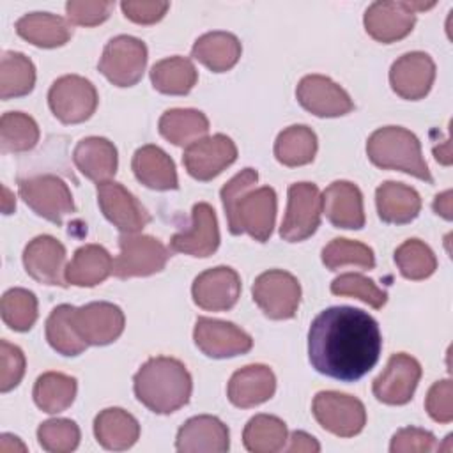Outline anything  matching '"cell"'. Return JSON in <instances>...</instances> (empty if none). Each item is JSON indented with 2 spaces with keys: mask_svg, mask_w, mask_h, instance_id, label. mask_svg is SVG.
I'll return each mask as SVG.
<instances>
[{
  "mask_svg": "<svg viewBox=\"0 0 453 453\" xmlns=\"http://www.w3.org/2000/svg\"><path fill=\"white\" fill-rule=\"evenodd\" d=\"M147 65V46L133 35H117L110 39L99 58V71L117 87L136 85Z\"/></svg>",
  "mask_w": 453,
  "mask_h": 453,
  "instance_id": "52a82bcc",
  "label": "cell"
},
{
  "mask_svg": "<svg viewBox=\"0 0 453 453\" xmlns=\"http://www.w3.org/2000/svg\"><path fill=\"white\" fill-rule=\"evenodd\" d=\"M276 391V377L265 365H248L228 380V400L241 409H250L267 402Z\"/></svg>",
  "mask_w": 453,
  "mask_h": 453,
  "instance_id": "d4e9b609",
  "label": "cell"
},
{
  "mask_svg": "<svg viewBox=\"0 0 453 453\" xmlns=\"http://www.w3.org/2000/svg\"><path fill=\"white\" fill-rule=\"evenodd\" d=\"M322 264L329 271H338L343 265H356L359 269H373V250L359 241L336 237L322 250Z\"/></svg>",
  "mask_w": 453,
  "mask_h": 453,
  "instance_id": "7bdbcfd3",
  "label": "cell"
},
{
  "mask_svg": "<svg viewBox=\"0 0 453 453\" xmlns=\"http://www.w3.org/2000/svg\"><path fill=\"white\" fill-rule=\"evenodd\" d=\"M287 196L288 202L280 235L288 242H299L317 232L322 216V196L313 182L290 184Z\"/></svg>",
  "mask_w": 453,
  "mask_h": 453,
  "instance_id": "7c38bea8",
  "label": "cell"
},
{
  "mask_svg": "<svg viewBox=\"0 0 453 453\" xmlns=\"http://www.w3.org/2000/svg\"><path fill=\"white\" fill-rule=\"evenodd\" d=\"M97 203L104 218L122 234H136L150 221L147 209L120 182H99Z\"/></svg>",
  "mask_w": 453,
  "mask_h": 453,
  "instance_id": "2e32d148",
  "label": "cell"
},
{
  "mask_svg": "<svg viewBox=\"0 0 453 453\" xmlns=\"http://www.w3.org/2000/svg\"><path fill=\"white\" fill-rule=\"evenodd\" d=\"M434 211L442 216L444 219H451V191H444L435 196L434 200Z\"/></svg>",
  "mask_w": 453,
  "mask_h": 453,
  "instance_id": "f5cc1de1",
  "label": "cell"
},
{
  "mask_svg": "<svg viewBox=\"0 0 453 453\" xmlns=\"http://www.w3.org/2000/svg\"><path fill=\"white\" fill-rule=\"evenodd\" d=\"M175 448L184 453H225L230 448L228 426L209 414L189 418L177 432Z\"/></svg>",
  "mask_w": 453,
  "mask_h": 453,
  "instance_id": "603a6c76",
  "label": "cell"
},
{
  "mask_svg": "<svg viewBox=\"0 0 453 453\" xmlns=\"http://www.w3.org/2000/svg\"><path fill=\"white\" fill-rule=\"evenodd\" d=\"M421 379V365L416 357L398 352L393 354L373 380V396L386 405H405L412 400L418 382Z\"/></svg>",
  "mask_w": 453,
  "mask_h": 453,
  "instance_id": "4fadbf2b",
  "label": "cell"
},
{
  "mask_svg": "<svg viewBox=\"0 0 453 453\" xmlns=\"http://www.w3.org/2000/svg\"><path fill=\"white\" fill-rule=\"evenodd\" d=\"M366 154L382 170H400L425 182L434 180L418 136L405 127L386 126L373 131L366 142Z\"/></svg>",
  "mask_w": 453,
  "mask_h": 453,
  "instance_id": "277c9868",
  "label": "cell"
},
{
  "mask_svg": "<svg viewBox=\"0 0 453 453\" xmlns=\"http://www.w3.org/2000/svg\"><path fill=\"white\" fill-rule=\"evenodd\" d=\"M80 426L73 419L55 418L39 425L37 441L50 453H69L80 444Z\"/></svg>",
  "mask_w": 453,
  "mask_h": 453,
  "instance_id": "ee69618b",
  "label": "cell"
},
{
  "mask_svg": "<svg viewBox=\"0 0 453 453\" xmlns=\"http://www.w3.org/2000/svg\"><path fill=\"white\" fill-rule=\"evenodd\" d=\"M299 104L317 117H342L354 110L350 96L331 78L306 74L296 88Z\"/></svg>",
  "mask_w": 453,
  "mask_h": 453,
  "instance_id": "e0dca14e",
  "label": "cell"
},
{
  "mask_svg": "<svg viewBox=\"0 0 453 453\" xmlns=\"http://www.w3.org/2000/svg\"><path fill=\"white\" fill-rule=\"evenodd\" d=\"M25 375L23 350L7 340H0V391L14 389Z\"/></svg>",
  "mask_w": 453,
  "mask_h": 453,
  "instance_id": "bcb514c9",
  "label": "cell"
},
{
  "mask_svg": "<svg viewBox=\"0 0 453 453\" xmlns=\"http://www.w3.org/2000/svg\"><path fill=\"white\" fill-rule=\"evenodd\" d=\"M435 4L423 2H396L379 0L365 11V28L368 35L382 44H389L407 37L416 23L418 11L434 7Z\"/></svg>",
  "mask_w": 453,
  "mask_h": 453,
  "instance_id": "8992f818",
  "label": "cell"
},
{
  "mask_svg": "<svg viewBox=\"0 0 453 453\" xmlns=\"http://www.w3.org/2000/svg\"><path fill=\"white\" fill-rule=\"evenodd\" d=\"M241 53V41L234 34L223 30L200 35L191 48V57L212 73L230 71L239 62Z\"/></svg>",
  "mask_w": 453,
  "mask_h": 453,
  "instance_id": "4dcf8cb0",
  "label": "cell"
},
{
  "mask_svg": "<svg viewBox=\"0 0 453 453\" xmlns=\"http://www.w3.org/2000/svg\"><path fill=\"white\" fill-rule=\"evenodd\" d=\"M382 334L377 320L354 306H331L320 311L308 331V359L331 379L354 382L379 361Z\"/></svg>",
  "mask_w": 453,
  "mask_h": 453,
  "instance_id": "6da1fadb",
  "label": "cell"
},
{
  "mask_svg": "<svg viewBox=\"0 0 453 453\" xmlns=\"http://www.w3.org/2000/svg\"><path fill=\"white\" fill-rule=\"evenodd\" d=\"M290 444H288V451L290 453H317L320 449V444L315 441V437H311L310 434L303 432V430H296L290 434Z\"/></svg>",
  "mask_w": 453,
  "mask_h": 453,
  "instance_id": "816d5d0a",
  "label": "cell"
},
{
  "mask_svg": "<svg viewBox=\"0 0 453 453\" xmlns=\"http://www.w3.org/2000/svg\"><path fill=\"white\" fill-rule=\"evenodd\" d=\"M97 90L92 81L78 74L57 78L48 92L50 110L62 124L88 120L97 108Z\"/></svg>",
  "mask_w": 453,
  "mask_h": 453,
  "instance_id": "ba28073f",
  "label": "cell"
},
{
  "mask_svg": "<svg viewBox=\"0 0 453 453\" xmlns=\"http://www.w3.org/2000/svg\"><path fill=\"white\" fill-rule=\"evenodd\" d=\"M134 395L140 403L156 414H170L189 402L193 380L186 366L166 356L145 361L133 379Z\"/></svg>",
  "mask_w": 453,
  "mask_h": 453,
  "instance_id": "3957f363",
  "label": "cell"
},
{
  "mask_svg": "<svg viewBox=\"0 0 453 453\" xmlns=\"http://www.w3.org/2000/svg\"><path fill=\"white\" fill-rule=\"evenodd\" d=\"M113 273L110 253L99 244H85L78 248L65 265V281L76 287H96Z\"/></svg>",
  "mask_w": 453,
  "mask_h": 453,
  "instance_id": "1f68e13d",
  "label": "cell"
},
{
  "mask_svg": "<svg viewBox=\"0 0 453 453\" xmlns=\"http://www.w3.org/2000/svg\"><path fill=\"white\" fill-rule=\"evenodd\" d=\"M375 203L379 218L384 223L405 225L418 218L421 211L419 193L402 182L386 180L375 191Z\"/></svg>",
  "mask_w": 453,
  "mask_h": 453,
  "instance_id": "83f0119b",
  "label": "cell"
},
{
  "mask_svg": "<svg viewBox=\"0 0 453 453\" xmlns=\"http://www.w3.org/2000/svg\"><path fill=\"white\" fill-rule=\"evenodd\" d=\"M46 340L62 356H78L88 345L74 326V306L58 304L46 319Z\"/></svg>",
  "mask_w": 453,
  "mask_h": 453,
  "instance_id": "f35d334b",
  "label": "cell"
},
{
  "mask_svg": "<svg viewBox=\"0 0 453 453\" xmlns=\"http://www.w3.org/2000/svg\"><path fill=\"white\" fill-rule=\"evenodd\" d=\"M287 439L288 435H287L285 421L271 414L253 416L242 430L244 448L251 453L281 451L285 448Z\"/></svg>",
  "mask_w": 453,
  "mask_h": 453,
  "instance_id": "8d00e7d4",
  "label": "cell"
},
{
  "mask_svg": "<svg viewBox=\"0 0 453 453\" xmlns=\"http://www.w3.org/2000/svg\"><path fill=\"white\" fill-rule=\"evenodd\" d=\"M113 2L104 0H69L65 12L71 23L81 27H96L110 18Z\"/></svg>",
  "mask_w": 453,
  "mask_h": 453,
  "instance_id": "7dc6e473",
  "label": "cell"
},
{
  "mask_svg": "<svg viewBox=\"0 0 453 453\" xmlns=\"http://www.w3.org/2000/svg\"><path fill=\"white\" fill-rule=\"evenodd\" d=\"M331 292L334 296L356 297L375 310H380L388 303V292L379 288L373 280L359 273H345L334 278L331 283Z\"/></svg>",
  "mask_w": 453,
  "mask_h": 453,
  "instance_id": "f6af8a7d",
  "label": "cell"
},
{
  "mask_svg": "<svg viewBox=\"0 0 453 453\" xmlns=\"http://www.w3.org/2000/svg\"><path fill=\"white\" fill-rule=\"evenodd\" d=\"M395 264L407 280H425L437 269V258L428 244L419 239H407L395 250Z\"/></svg>",
  "mask_w": 453,
  "mask_h": 453,
  "instance_id": "60d3db41",
  "label": "cell"
},
{
  "mask_svg": "<svg viewBox=\"0 0 453 453\" xmlns=\"http://www.w3.org/2000/svg\"><path fill=\"white\" fill-rule=\"evenodd\" d=\"M437 448L435 435L425 428L405 426L400 428L389 444L391 453H428Z\"/></svg>",
  "mask_w": 453,
  "mask_h": 453,
  "instance_id": "c3c4849f",
  "label": "cell"
},
{
  "mask_svg": "<svg viewBox=\"0 0 453 453\" xmlns=\"http://www.w3.org/2000/svg\"><path fill=\"white\" fill-rule=\"evenodd\" d=\"M253 301L273 320L292 319L301 303V285L297 278L281 269H269L255 278Z\"/></svg>",
  "mask_w": 453,
  "mask_h": 453,
  "instance_id": "30bf717a",
  "label": "cell"
},
{
  "mask_svg": "<svg viewBox=\"0 0 453 453\" xmlns=\"http://www.w3.org/2000/svg\"><path fill=\"white\" fill-rule=\"evenodd\" d=\"M258 173L244 168L221 188V203L234 235L248 234L258 242H265L276 221V191L271 186L253 189Z\"/></svg>",
  "mask_w": 453,
  "mask_h": 453,
  "instance_id": "7a4b0ae2",
  "label": "cell"
},
{
  "mask_svg": "<svg viewBox=\"0 0 453 453\" xmlns=\"http://www.w3.org/2000/svg\"><path fill=\"white\" fill-rule=\"evenodd\" d=\"M193 340L195 345L202 350V354L214 359L241 356L250 352L253 347L251 336L239 326L209 317L196 319Z\"/></svg>",
  "mask_w": 453,
  "mask_h": 453,
  "instance_id": "5bb4252c",
  "label": "cell"
},
{
  "mask_svg": "<svg viewBox=\"0 0 453 453\" xmlns=\"http://www.w3.org/2000/svg\"><path fill=\"white\" fill-rule=\"evenodd\" d=\"M193 301L207 311H226L235 306L241 296V278L226 265L200 273L191 287Z\"/></svg>",
  "mask_w": 453,
  "mask_h": 453,
  "instance_id": "ffe728a7",
  "label": "cell"
},
{
  "mask_svg": "<svg viewBox=\"0 0 453 453\" xmlns=\"http://www.w3.org/2000/svg\"><path fill=\"white\" fill-rule=\"evenodd\" d=\"M124 311L108 301H94L74 308V326L87 345L113 343L124 331Z\"/></svg>",
  "mask_w": 453,
  "mask_h": 453,
  "instance_id": "ac0fdd59",
  "label": "cell"
},
{
  "mask_svg": "<svg viewBox=\"0 0 453 453\" xmlns=\"http://www.w3.org/2000/svg\"><path fill=\"white\" fill-rule=\"evenodd\" d=\"M435 80V64L425 51H409L398 57L389 69V83L396 96L409 101L423 99Z\"/></svg>",
  "mask_w": 453,
  "mask_h": 453,
  "instance_id": "d6986e66",
  "label": "cell"
},
{
  "mask_svg": "<svg viewBox=\"0 0 453 453\" xmlns=\"http://www.w3.org/2000/svg\"><path fill=\"white\" fill-rule=\"evenodd\" d=\"M119 248L120 253L113 260V274L120 280L156 274L165 269L172 257L159 239L143 234H122Z\"/></svg>",
  "mask_w": 453,
  "mask_h": 453,
  "instance_id": "5b68a950",
  "label": "cell"
},
{
  "mask_svg": "<svg viewBox=\"0 0 453 453\" xmlns=\"http://www.w3.org/2000/svg\"><path fill=\"white\" fill-rule=\"evenodd\" d=\"M311 412L324 430L338 437H354L366 425V409L363 402L340 391L317 393Z\"/></svg>",
  "mask_w": 453,
  "mask_h": 453,
  "instance_id": "8fae6325",
  "label": "cell"
},
{
  "mask_svg": "<svg viewBox=\"0 0 453 453\" xmlns=\"http://www.w3.org/2000/svg\"><path fill=\"white\" fill-rule=\"evenodd\" d=\"M76 168L94 182H106L117 173L119 156L115 145L103 136H87L73 150Z\"/></svg>",
  "mask_w": 453,
  "mask_h": 453,
  "instance_id": "4316f807",
  "label": "cell"
},
{
  "mask_svg": "<svg viewBox=\"0 0 453 453\" xmlns=\"http://www.w3.org/2000/svg\"><path fill=\"white\" fill-rule=\"evenodd\" d=\"M425 409L428 416L437 423L453 421V386L449 379L432 384L425 398Z\"/></svg>",
  "mask_w": 453,
  "mask_h": 453,
  "instance_id": "681fc988",
  "label": "cell"
},
{
  "mask_svg": "<svg viewBox=\"0 0 453 453\" xmlns=\"http://www.w3.org/2000/svg\"><path fill=\"white\" fill-rule=\"evenodd\" d=\"M35 85V65L19 51H4L0 58V97L4 101L32 92Z\"/></svg>",
  "mask_w": 453,
  "mask_h": 453,
  "instance_id": "74e56055",
  "label": "cell"
},
{
  "mask_svg": "<svg viewBox=\"0 0 453 453\" xmlns=\"http://www.w3.org/2000/svg\"><path fill=\"white\" fill-rule=\"evenodd\" d=\"M122 7V12L127 19H131L133 23H138V25H152L156 21H159L170 4L168 2H159V0H124L120 4Z\"/></svg>",
  "mask_w": 453,
  "mask_h": 453,
  "instance_id": "f907efd6",
  "label": "cell"
},
{
  "mask_svg": "<svg viewBox=\"0 0 453 453\" xmlns=\"http://www.w3.org/2000/svg\"><path fill=\"white\" fill-rule=\"evenodd\" d=\"M39 142L37 122L23 111H5L0 119V150L27 152Z\"/></svg>",
  "mask_w": 453,
  "mask_h": 453,
  "instance_id": "ab89813d",
  "label": "cell"
},
{
  "mask_svg": "<svg viewBox=\"0 0 453 453\" xmlns=\"http://www.w3.org/2000/svg\"><path fill=\"white\" fill-rule=\"evenodd\" d=\"M157 129L170 143L188 147L207 134L209 119L195 108H172L159 117Z\"/></svg>",
  "mask_w": 453,
  "mask_h": 453,
  "instance_id": "d6a6232c",
  "label": "cell"
},
{
  "mask_svg": "<svg viewBox=\"0 0 453 453\" xmlns=\"http://www.w3.org/2000/svg\"><path fill=\"white\" fill-rule=\"evenodd\" d=\"M237 159V147L226 134H212L188 145L182 163L188 173L196 180H211L218 177Z\"/></svg>",
  "mask_w": 453,
  "mask_h": 453,
  "instance_id": "9a60e30c",
  "label": "cell"
},
{
  "mask_svg": "<svg viewBox=\"0 0 453 453\" xmlns=\"http://www.w3.org/2000/svg\"><path fill=\"white\" fill-rule=\"evenodd\" d=\"M76 391L78 384L74 377L62 372H46L37 377L32 396L41 411L58 414L71 407L76 398Z\"/></svg>",
  "mask_w": 453,
  "mask_h": 453,
  "instance_id": "e575fe53",
  "label": "cell"
},
{
  "mask_svg": "<svg viewBox=\"0 0 453 453\" xmlns=\"http://www.w3.org/2000/svg\"><path fill=\"white\" fill-rule=\"evenodd\" d=\"M322 212L336 228L359 230L365 226L361 189L349 180H334L322 193Z\"/></svg>",
  "mask_w": 453,
  "mask_h": 453,
  "instance_id": "cb8c5ba5",
  "label": "cell"
},
{
  "mask_svg": "<svg viewBox=\"0 0 453 453\" xmlns=\"http://www.w3.org/2000/svg\"><path fill=\"white\" fill-rule=\"evenodd\" d=\"M18 191L23 202L41 218L62 225L64 216L74 212V202L69 186L57 175L44 173L18 180Z\"/></svg>",
  "mask_w": 453,
  "mask_h": 453,
  "instance_id": "9c48e42d",
  "label": "cell"
},
{
  "mask_svg": "<svg viewBox=\"0 0 453 453\" xmlns=\"http://www.w3.org/2000/svg\"><path fill=\"white\" fill-rule=\"evenodd\" d=\"M23 265L27 274L39 283L67 287L65 246L51 235H37L25 246Z\"/></svg>",
  "mask_w": 453,
  "mask_h": 453,
  "instance_id": "7402d4cb",
  "label": "cell"
},
{
  "mask_svg": "<svg viewBox=\"0 0 453 453\" xmlns=\"http://www.w3.org/2000/svg\"><path fill=\"white\" fill-rule=\"evenodd\" d=\"M16 34L39 48L64 46L71 35V23L51 12H28L16 21Z\"/></svg>",
  "mask_w": 453,
  "mask_h": 453,
  "instance_id": "f546056e",
  "label": "cell"
},
{
  "mask_svg": "<svg viewBox=\"0 0 453 453\" xmlns=\"http://www.w3.org/2000/svg\"><path fill=\"white\" fill-rule=\"evenodd\" d=\"M218 246L219 228L216 212L209 203L198 202L193 205L189 228L175 234L170 239V248L177 253L205 258L211 257L218 250Z\"/></svg>",
  "mask_w": 453,
  "mask_h": 453,
  "instance_id": "44dd1931",
  "label": "cell"
},
{
  "mask_svg": "<svg viewBox=\"0 0 453 453\" xmlns=\"http://www.w3.org/2000/svg\"><path fill=\"white\" fill-rule=\"evenodd\" d=\"M198 80L196 67L186 57H168L156 62L150 69L152 87L168 96H186Z\"/></svg>",
  "mask_w": 453,
  "mask_h": 453,
  "instance_id": "836d02e7",
  "label": "cell"
},
{
  "mask_svg": "<svg viewBox=\"0 0 453 453\" xmlns=\"http://www.w3.org/2000/svg\"><path fill=\"white\" fill-rule=\"evenodd\" d=\"M131 168L134 177L147 188L156 191H170L179 188L173 159L157 145H142L133 154Z\"/></svg>",
  "mask_w": 453,
  "mask_h": 453,
  "instance_id": "484cf974",
  "label": "cell"
},
{
  "mask_svg": "<svg viewBox=\"0 0 453 453\" xmlns=\"http://www.w3.org/2000/svg\"><path fill=\"white\" fill-rule=\"evenodd\" d=\"M317 134L304 124L285 127L274 142V156L285 166H303L315 159Z\"/></svg>",
  "mask_w": 453,
  "mask_h": 453,
  "instance_id": "d590c367",
  "label": "cell"
},
{
  "mask_svg": "<svg viewBox=\"0 0 453 453\" xmlns=\"http://www.w3.org/2000/svg\"><path fill=\"white\" fill-rule=\"evenodd\" d=\"M0 313L5 326L12 331L25 333L30 331L37 320V297L27 288H9L0 301Z\"/></svg>",
  "mask_w": 453,
  "mask_h": 453,
  "instance_id": "b9f144b4",
  "label": "cell"
},
{
  "mask_svg": "<svg viewBox=\"0 0 453 453\" xmlns=\"http://www.w3.org/2000/svg\"><path fill=\"white\" fill-rule=\"evenodd\" d=\"M94 435L104 449H129L140 437V423L127 411L108 407L96 416Z\"/></svg>",
  "mask_w": 453,
  "mask_h": 453,
  "instance_id": "f1b7e54d",
  "label": "cell"
}]
</instances>
